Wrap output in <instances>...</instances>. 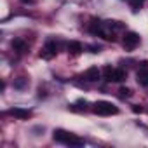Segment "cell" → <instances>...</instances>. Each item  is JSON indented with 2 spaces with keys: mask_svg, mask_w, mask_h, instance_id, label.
I'll use <instances>...</instances> for the list:
<instances>
[{
  "mask_svg": "<svg viewBox=\"0 0 148 148\" xmlns=\"http://www.w3.org/2000/svg\"><path fill=\"white\" fill-rule=\"evenodd\" d=\"M92 112L96 115H103V117H108V115H117L119 113V108L110 103V101H98L94 106H92Z\"/></svg>",
  "mask_w": 148,
  "mask_h": 148,
  "instance_id": "obj_1",
  "label": "cell"
},
{
  "mask_svg": "<svg viewBox=\"0 0 148 148\" xmlns=\"http://www.w3.org/2000/svg\"><path fill=\"white\" fill-rule=\"evenodd\" d=\"M139 42H141V37L136 32H125L124 40H122V45H124V49L132 51V49H136L139 45Z\"/></svg>",
  "mask_w": 148,
  "mask_h": 148,
  "instance_id": "obj_2",
  "label": "cell"
},
{
  "mask_svg": "<svg viewBox=\"0 0 148 148\" xmlns=\"http://www.w3.org/2000/svg\"><path fill=\"white\" fill-rule=\"evenodd\" d=\"M56 54H58V44H56L54 40L45 42V45H44V49H42V52H40V58L51 59V58H54Z\"/></svg>",
  "mask_w": 148,
  "mask_h": 148,
  "instance_id": "obj_3",
  "label": "cell"
},
{
  "mask_svg": "<svg viewBox=\"0 0 148 148\" xmlns=\"http://www.w3.org/2000/svg\"><path fill=\"white\" fill-rule=\"evenodd\" d=\"M9 115H12V117L18 119V120H28V119L32 117V112L26 110V108L16 106V108H11V110H9Z\"/></svg>",
  "mask_w": 148,
  "mask_h": 148,
  "instance_id": "obj_4",
  "label": "cell"
},
{
  "mask_svg": "<svg viewBox=\"0 0 148 148\" xmlns=\"http://www.w3.org/2000/svg\"><path fill=\"white\" fill-rule=\"evenodd\" d=\"M99 77H101V71H99L98 66H91V68H87L86 73H84V79H86L87 82H96V80H99Z\"/></svg>",
  "mask_w": 148,
  "mask_h": 148,
  "instance_id": "obj_5",
  "label": "cell"
},
{
  "mask_svg": "<svg viewBox=\"0 0 148 148\" xmlns=\"http://www.w3.org/2000/svg\"><path fill=\"white\" fill-rule=\"evenodd\" d=\"M70 132L68 131H64V129H56L54 132H52V138H54V141H58V143H68V139H70Z\"/></svg>",
  "mask_w": 148,
  "mask_h": 148,
  "instance_id": "obj_6",
  "label": "cell"
},
{
  "mask_svg": "<svg viewBox=\"0 0 148 148\" xmlns=\"http://www.w3.org/2000/svg\"><path fill=\"white\" fill-rule=\"evenodd\" d=\"M68 54H71V56H79V54H82V51H84V45L80 44V42H77V40H71L70 44H68Z\"/></svg>",
  "mask_w": 148,
  "mask_h": 148,
  "instance_id": "obj_7",
  "label": "cell"
},
{
  "mask_svg": "<svg viewBox=\"0 0 148 148\" xmlns=\"http://www.w3.org/2000/svg\"><path fill=\"white\" fill-rule=\"evenodd\" d=\"M12 49L16 51V52H19V54H25V52H28V44L25 42V40H21V38H16V40H12Z\"/></svg>",
  "mask_w": 148,
  "mask_h": 148,
  "instance_id": "obj_8",
  "label": "cell"
},
{
  "mask_svg": "<svg viewBox=\"0 0 148 148\" xmlns=\"http://www.w3.org/2000/svg\"><path fill=\"white\" fill-rule=\"evenodd\" d=\"M136 77H138V82L145 87H148V68H139L138 73H136Z\"/></svg>",
  "mask_w": 148,
  "mask_h": 148,
  "instance_id": "obj_9",
  "label": "cell"
},
{
  "mask_svg": "<svg viewBox=\"0 0 148 148\" xmlns=\"http://www.w3.org/2000/svg\"><path fill=\"white\" fill-rule=\"evenodd\" d=\"M125 79H127V71L124 68H115L113 70V79H112V82H124Z\"/></svg>",
  "mask_w": 148,
  "mask_h": 148,
  "instance_id": "obj_10",
  "label": "cell"
},
{
  "mask_svg": "<svg viewBox=\"0 0 148 148\" xmlns=\"http://www.w3.org/2000/svg\"><path fill=\"white\" fill-rule=\"evenodd\" d=\"M66 145H70V146H82V145H84V139L79 138V136H75V134H71Z\"/></svg>",
  "mask_w": 148,
  "mask_h": 148,
  "instance_id": "obj_11",
  "label": "cell"
},
{
  "mask_svg": "<svg viewBox=\"0 0 148 148\" xmlns=\"http://www.w3.org/2000/svg\"><path fill=\"white\" fill-rule=\"evenodd\" d=\"M25 87H28V79L18 77V79L14 80V89H25Z\"/></svg>",
  "mask_w": 148,
  "mask_h": 148,
  "instance_id": "obj_12",
  "label": "cell"
},
{
  "mask_svg": "<svg viewBox=\"0 0 148 148\" xmlns=\"http://www.w3.org/2000/svg\"><path fill=\"white\" fill-rule=\"evenodd\" d=\"M129 5H131V9H132L134 12H138V11L145 5V0H129Z\"/></svg>",
  "mask_w": 148,
  "mask_h": 148,
  "instance_id": "obj_13",
  "label": "cell"
},
{
  "mask_svg": "<svg viewBox=\"0 0 148 148\" xmlns=\"http://www.w3.org/2000/svg\"><path fill=\"white\" fill-rule=\"evenodd\" d=\"M113 70H115V68H112V66H106V68L103 70V79H105L106 82H112V79H113Z\"/></svg>",
  "mask_w": 148,
  "mask_h": 148,
  "instance_id": "obj_14",
  "label": "cell"
},
{
  "mask_svg": "<svg viewBox=\"0 0 148 148\" xmlns=\"http://www.w3.org/2000/svg\"><path fill=\"white\" fill-rule=\"evenodd\" d=\"M86 106H87V101L86 99H79L75 105H71L73 110H86Z\"/></svg>",
  "mask_w": 148,
  "mask_h": 148,
  "instance_id": "obj_15",
  "label": "cell"
},
{
  "mask_svg": "<svg viewBox=\"0 0 148 148\" xmlns=\"http://www.w3.org/2000/svg\"><path fill=\"white\" fill-rule=\"evenodd\" d=\"M119 96H120L122 99H124V98H129V96H131V89H129V87H120V89H119Z\"/></svg>",
  "mask_w": 148,
  "mask_h": 148,
  "instance_id": "obj_16",
  "label": "cell"
},
{
  "mask_svg": "<svg viewBox=\"0 0 148 148\" xmlns=\"http://www.w3.org/2000/svg\"><path fill=\"white\" fill-rule=\"evenodd\" d=\"M87 49H89L92 54H98V52H101V45H96V44H91V45H87Z\"/></svg>",
  "mask_w": 148,
  "mask_h": 148,
  "instance_id": "obj_17",
  "label": "cell"
},
{
  "mask_svg": "<svg viewBox=\"0 0 148 148\" xmlns=\"http://www.w3.org/2000/svg\"><path fill=\"white\" fill-rule=\"evenodd\" d=\"M132 112H134V113H141V112H143V108H141L139 105H134V106H132Z\"/></svg>",
  "mask_w": 148,
  "mask_h": 148,
  "instance_id": "obj_18",
  "label": "cell"
},
{
  "mask_svg": "<svg viewBox=\"0 0 148 148\" xmlns=\"http://www.w3.org/2000/svg\"><path fill=\"white\" fill-rule=\"evenodd\" d=\"M141 68H148V61H143L141 63Z\"/></svg>",
  "mask_w": 148,
  "mask_h": 148,
  "instance_id": "obj_19",
  "label": "cell"
},
{
  "mask_svg": "<svg viewBox=\"0 0 148 148\" xmlns=\"http://www.w3.org/2000/svg\"><path fill=\"white\" fill-rule=\"evenodd\" d=\"M21 2H23V4H32L33 0H21Z\"/></svg>",
  "mask_w": 148,
  "mask_h": 148,
  "instance_id": "obj_20",
  "label": "cell"
}]
</instances>
